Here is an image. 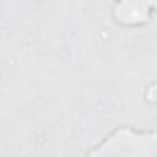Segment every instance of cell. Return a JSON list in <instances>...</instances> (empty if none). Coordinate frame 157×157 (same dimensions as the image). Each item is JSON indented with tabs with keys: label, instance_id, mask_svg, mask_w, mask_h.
Listing matches in <instances>:
<instances>
[{
	"label": "cell",
	"instance_id": "obj_1",
	"mask_svg": "<svg viewBox=\"0 0 157 157\" xmlns=\"http://www.w3.org/2000/svg\"><path fill=\"white\" fill-rule=\"evenodd\" d=\"M86 157H157V130L118 126L93 146Z\"/></svg>",
	"mask_w": 157,
	"mask_h": 157
}]
</instances>
